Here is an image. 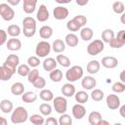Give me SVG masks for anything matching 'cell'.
<instances>
[{"label": "cell", "mask_w": 125, "mask_h": 125, "mask_svg": "<svg viewBox=\"0 0 125 125\" xmlns=\"http://www.w3.org/2000/svg\"><path fill=\"white\" fill-rule=\"evenodd\" d=\"M28 119V112L23 106H18L13 109L11 114V121L14 124L23 123Z\"/></svg>", "instance_id": "cell-1"}, {"label": "cell", "mask_w": 125, "mask_h": 125, "mask_svg": "<svg viewBox=\"0 0 125 125\" xmlns=\"http://www.w3.org/2000/svg\"><path fill=\"white\" fill-rule=\"evenodd\" d=\"M84 70L80 65H73L65 72V78L68 82H75L83 77Z\"/></svg>", "instance_id": "cell-2"}, {"label": "cell", "mask_w": 125, "mask_h": 125, "mask_svg": "<svg viewBox=\"0 0 125 125\" xmlns=\"http://www.w3.org/2000/svg\"><path fill=\"white\" fill-rule=\"evenodd\" d=\"M104 49V43L100 39H96L87 46V53L90 56H97L100 53H102Z\"/></svg>", "instance_id": "cell-3"}, {"label": "cell", "mask_w": 125, "mask_h": 125, "mask_svg": "<svg viewBox=\"0 0 125 125\" xmlns=\"http://www.w3.org/2000/svg\"><path fill=\"white\" fill-rule=\"evenodd\" d=\"M51 44L45 40L40 41L37 43L36 48H35V54L38 58H45L47 55L50 54L51 52Z\"/></svg>", "instance_id": "cell-4"}, {"label": "cell", "mask_w": 125, "mask_h": 125, "mask_svg": "<svg viewBox=\"0 0 125 125\" xmlns=\"http://www.w3.org/2000/svg\"><path fill=\"white\" fill-rule=\"evenodd\" d=\"M0 16L6 21H10L15 18V11L14 9L7 3L0 4Z\"/></svg>", "instance_id": "cell-5"}, {"label": "cell", "mask_w": 125, "mask_h": 125, "mask_svg": "<svg viewBox=\"0 0 125 125\" xmlns=\"http://www.w3.org/2000/svg\"><path fill=\"white\" fill-rule=\"evenodd\" d=\"M53 106L58 113H64L67 108V101L63 97H56L53 99Z\"/></svg>", "instance_id": "cell-6"}, {"label": "cell", "mask_w": 125, "mask_h": 125, "mask_svg": "<svg viewBox=\"0 0 125 125\" xmlns=\"http://www.w3.org/2000/svg\"><path fill=\"white\" fill-rule=\"evenodd\" d=\"M3 64L6 65V66H8L9 68H11L12 70H14V71L16 72L17 67H18V65L20 64V58H19L17 55L11 54V55H9V56L6 58V60H5V62H4Z\"/></svg>", "instance_id": "cell-7"}, {"label": "cell", "mask_w": 125, "mask_h": 125, "mask_svg": "<svg viewBox=\"0 0 125 125\" xmlns=\"http://www.w3.org/2000/svg\"><path fill=\"white\" fill-rule=\"evenodd\" d=\"M105 102H106V105L109 109H117L120 106V99L115 94H109L106 97Z\"/></svg>", "instance_id": "cell-8"}, {"label": "cell", "mask_w": 125, "mask_h": 125, "mask_svg": "<svg viewBox=\"0 0 125 125\" xmlns=\"http://www.w3.org/2000/svg\"><path fill=\"white\" fill-rule=\"evenodd\" d=\"M68 10L67 8L63 7V6H58L54 9L53 11V15H54V18L58 21H62V20H65L67 17H68Z\"/></svg>", "instance_id": "cell-9"}, {"label": "cell", "mask_w": 125, "mask_h": 125, "mask_svg": "<svg viewBox=\"0 0 125 125\" xmlns=\"http://www.w3.org/2000/svg\"><path fill=\"white\" fill-rule=\"evenodd\" d=\"M102 65L105 68H114L118 65V60L112 56H106L102 59Z\"/></svg>", "instance_id": "cell-10"}, {"label": "cell", "mask_w": 125, "mask_h": 125, "mask_svg": "<svg viewBox=\"0 0 125 125\" xmlns=\"http://www.w3.org/2000/svg\"><path fill=\"white\" fill-rule=\"evenodd\" d=\"M86 114V108L82 104H76L72 106V115L76 119H82Z\"/></svg>", "instance_id": "cell-11"}, {"label": "cell", "mask_w": 125, "mask_h": 125, "mask_svg": "<svg viewBox=\"0 0 125 125\" xmlns=\"http://www.w3.org/2000/svg\"><path fill=\"white\" fill-rule=\"evenodd\" d=\"M49 17H50V14H49V11H48L47 7L44 4L40 5L39 6V9H38V12H37V15H36V19L39 21L44 22V21H48Z\"/></svg>", "instance_id": "cell-12"}, {"label": "cell", "mask_w": 125, "mask_h": 125, "mask_svg": "<svg viewBox=\"0 0 125 125\" xmlns=\"http://www.w3.org/2000/svg\"><path fill=\"white\" fill-rule=\"evenodd\" d=\"M97 85V81L92 76H84L81 81V86L85 90H93Z\"/></svg>", "instance_id": "cell-13"}, {"label": "cell", "mask_w": 125, "mask_h": 125, "mask_svg": "<svg viewBox=\"0 0 125 125\" xmlns=\"http://www.w3.org/2000/svg\"><path fill=\"white\" fill-rule=\"evenodd\" d=\"M6 46H7V49L10 51H13V52L19 51L21 48V41L16 37H12L7 41Z\"/></svg>", "instance_id": "cell-14"}, {"label": "cell", "mask_w": 125, "mask_h": 125, "mask_svg": "<svg viewBox=\"0 0 125 125\" xmlns=\"http://www.w3.org/2000/svg\"><path fill=\"white\" fill-rule=\"evenodd\" d=\"M62 94L64 96V97H67V98H70L72 96H74L76 90H75V86L73 84H71V82H68V83H65L62 85Z\"/></svg>", "instance_id": "cell-15"}, {"label": "cell", "mask_w": 125, "mask_h": 125, "mask_svg": "<svg viewBox=\"0 0 125 125\" xmlns=\"http://www.w3.org/2000/svg\"><path fill=\"white\" fill-rule=\"evenodd\" d=\"M38 0H23L22 9L25 14H32L36 9V4Z\"/></svg>", "instance_id": "cell-16"}, {"label": "cell", "mask_w": 125, "mask_h": 125, "mask_svg": "<svg viewBox=\"0 0 125 125\" xmlns=\"http://www.w3.org/2000/svg\"><path fill=\"white\" fill-rule=\"evenodd\" d=\"M101 68V63L97 61V60H93V61H90L86 66V69H87V72L90 73V74H96L99 72Z\"/></svg>", "instance_id": "cell-17"}, {"label": "cell", "mask_w": 125, "mask_h": 125, "mask_svg": "<svg viewBox=\"0 0 125 125\" xmlns=\"http://www.w3.org/2000/svg\"><path fill=\"white\" fill-rule=\"evenodd\" d=\"M0 109L4 113H10L14 109V104L10 100L4 99L0 102Z\"/></svg>", "instance_id": "cell-18"}, {"label": "cell", "mask_w": 125, "mask_h": 125, "mask_svg": "<svg viewBox=\"0 0 125 125\" xmlns=\"http://www.w3.org/2000/svg\"><path fill=\"white\" fill-rule=\"evenodd\" d=\"M51 47H52V49H53V51L55 53L60 54V53H62L65 50V43L62 39H56L53 42V44H52Z\"/></svg>", "instance_id": "cell-19"}, {"label": "cell", "mask_w": 125, "mask_h": 125, "mask_svg": "<svg viewBox=\"0 0 125 125\" xmlns=\"http://www.w3.org/2000/svg\"><path fill=\"white\" fill-rule=\"evenodd\" d=\"M57 64L58 62L54 58H47L43 62V68L46 71H51L57 67Z\"/></svg>", "instance_id": "cell-20"}, {"label": "cell", "mask_w": 125, "mask_h": 125, "mask_svg": "<svg viewBox=\"0 0 125 125\" xmlns=\"http://www.w3.org/2000/svg\"><path fill=\"white\" fill-rule=\"evenodd\" d=\"M103 119V116L101 114V112L99 111H91L89 116H88V121L91 125H98V123L100 122V120Z\"/></svg>", "instance_id": "cell-21"}, {"label": "cell", "mask_w": 125, "mask_h": 125, "mask_svg": "<svg viewBox=\"0 0 125 125\" xmlns=\"http://www.w3.org/2000/svg\"><path fill=\"white\" fill-rule=\"evenodd\" d=\"M65 44L69 47H76L78 45V36L74 33H68L65 35Z\"/></svg>", "instance_id": "cell-22"}, {"label": "cell", "mask_w": 125, "mask_h": 125, "mask_svg": "<svg viewBox=\"0 0 125 125\" xmlns=\"http://www.w3.org/2000/svg\"><path fill=\"white\" fill-rule=\"evenodd\" d=\"M39 35L42 39H49L53 35V28L50 25H43L39 29Z\"/></svg>", "instance_id": "cell-23"}, {"label": "cell", "mask_w": 125, "mask_h": 125, "mask_svg": "<svg viewBox=\"0 0 125 125\" xmlns=\"http://www.w3.org/2000/svg\"><path fill=\"white\" fill-rule=\"evenodd\" d=\"M11 92L15 96H21L24 93V86L21 82H16L11 86Z\"/></svg>", "instance_id": "cell-24"}, {"label": "cell", "mask_w": 125, "mask_h": 125, "mask_svg": "<svg viewBox=\"0 0 125 125\" xmlns=\"http://www.w3.org/2000/svg\"><path fill=\"white\" fill-rule=\"evenodd\" d=\"M21 100L22 102L26 103V104H30V103H34L37 100V95L32 92V91H28V92H24L21 95Z\"/></svg>", "instance_id": "cell-25"}, {"label": "cell", "mask_w": 125, "mask_h": 125, "mask_svg": "<svg viewBox=\"0 0 125 125\" xmlns=\"http://www.w3.org/2000/svg\"><path fill=\"white\" fill-rule=\"evenodd\" d=\"M74 97H75V101L78 103V104H85L88 102L89 100V95L86 93V91H78V92H75L74 94Z\"/></svg>", "instance_id": "cell-26"}, {"label": "cell", "mask_w": 125, "mask_h": 125, "mask_svg": "<svg viewBox=\"0 0 125 125\" xmlns=\"http://www.w3.org/2000/svg\"><path fill=\"white\" fill-rule=\"evenodd\" d=\"M93 34H94V32H93L92 28H90V27H83L80 30V37L84 41L91 40L93 38Z\"/></svg>", "instance_id": "cell-27"}, {"label": "cell", "mask_w": 125, "mask_h": 125, "mask_svg": "<svg viewBox=\"0 0 125 125\" xmlns=\"http://www.w3.org/2000/svg\"><path fill=\"white\" fill-rule=\"evenodd\" d=\"M39 97L44 102H51L54 99V94L49 89H42L41 92L39 93Z\"/></svg>", "instance_id": "cell-28"}, {"label": "cell", "mask_w": 125, "mask_h": 125, "mask_svg": "<svg viewBox=\"0 0 125 125\" xmlns=\"http://www.w3.org/2000/svg\"><path fill=\"white\" fill-rule=\"evenodd\" d=\"M49 77H50V79L53 82H60L62 79V72L61 69L55 68V69H53V70L50 71Z\"/></svg>", "instance_id": "cell-29"}, {"label": "cell", "mask_w": 125, "mask_h": 125, "mask_svg": "<svg viewBox=\"0 0 125 125\" xmlns=\"http://www.w3.org/2000/svg\"><path fill=\"white\" fill-rule=\"evenodd\" d=\"M21 27L19 25H17V24H11V25L8 26L7 34H9L12 37H18L21 34Z\"/></svg>", "instance_id": "cell-30"}, {"label": "cell", "mask_w": 125, "mask_h": 125, "mask_svg": "<svg viewBox=\"0 0 125 125\" xmlns=\"http://www.w3.org/2000/svg\"><path fill=\"white\" fill-rule=\"evenodd\" d=\"M114 37V32L110 28H106L102 32V41L104 43H108Z\"/></svg>", "instance_id": "cell-31"}, {"label": "cell", "mask_w": 125, "mask_h": 125, "mask_svg": "<svg viewBox=\"0 0 125 125\" xmlns=\"http://www.w3.org/2000/svg\"><path fill=\"white\" fill-rule=\"evenodd\" d=\"M56 61L62 67H69L70 66V60L64 55H58L56 58Z\"/></svg>", "instance_id": "cell-32"}, {"label": "cell", "mask_w": 125, "mask_h": 125, "mask_svg": "<svg viewBox=\"0 0 125 125\" xmlns=\"http://www.w3.org/2000/svg\"><path fill=\"white\" fill-rule=\"evenodd\" d=\"M28 119H29V121H30L32 124H34V125H42V124H44V122H45L44 117H43L42 115H40V114H37V113L32 114L31 116L28 117Z\"/></svg>", "instance_id": "cell-33"}, {"label": "cell", "mask_w": 125, "mask_h": 125, "mask_svg": "<svg viewBox=\"0 0 125 125\" xmlns=\"http://www.w3.org/2000/svg\"><path fill=\"white\" fill-rule=\"evenodd\" d=\"M22 27L36 28V21L32 17H25L22 21Z\"/></svg>", "instance_id": "cell-34"}, {"label": "cell", "mask_w": 125, "mask_h": 125, "mask_svg": "<svg viewBox=\"0 0 125 125\" xmlns=\"http://www.w3.org/2000/svg\"><path fill=\"white\" fill-rule=\"evenodd\" d=\"M112 10H113V12L115 14L121 15L125 11V6H124L123 2H121V1H115L112 4Z\"/></svg>", "instance_id": "cell-35"}, {"label": "cell", "mask_w": 125, "mask_h": 125, "mask_svg": "<svg viewBox=\"0 0 125 125\" xmlns=\"http://www.w3.org/2000/svg\"><path fill=\"white\" fill-rule=\"evenodd\" d=\"M104 92L101 89H94L92 91V93H91V98L95 102L102 101L104 99Z\"/></svg>", "instance_id": "cell-36"}, {"label": "cell", "mask_w": 125, "mask_h": 125, "mask_svg": "<svg viewBox=\"0 0 125 125\" xmlns=\"http://www.w3.org/2000/svg\"><path fill=\"white\" fill-rule=\"evenodd\" d=\"M39 110H40V112H41L42 115L48 116V115H50L52 113V106L48 103H44V104H40Z\"/></svg>", "instance_id": "cell-37"}, {"label": "cell", "mask_w": 125, "mask_h": 125, "mask_svg": "<svg viewBox=\"0 0 125 125\" xmlns=\"http://www.w3.org/2000/svg\"><path fill=\"white\" fill-rule=\"evenodd\" d=\"M58 121H59L60 125H71V123H72V119H71L70 115L66 114L65 112L62 113V115L60 116Z\"/></svg>", "instance_id": "cell-38"}, {"label": "cell", "mask_w": 125, "mask_h": 125, "mask_svg": "<svg viewBox=\"0 0 125 125\" xmlns=\"http://www.w3.org/2000/svg\"><path fill=\"white\" fill-rule=\"evenodd\" d=\"M17 71H18L19 75L24 77V76H27V74L29 73L30 67H29L28 64H19L18 68H17Z\"/></svg>", "instance_id": "cell-39"}, {"label": "cell", "mask_w": 125, "mask_h": 125, "mask_svg": "<svg viewBox=\"0 0 125 125\" xmlns=\"http://www.w3.org/2000/svg\"><path fill=\"white\" fill-rule=\"evenodd\" d=\"M111 89H112V91L114 92V93H117V94H120V93H123L124 91H125V83H123V82H115L113 85H112V87H111Z\"/></svg>", "instance_id": "cell-40"}, {"label": "cell", "mask_w": 125, "mask_h": 125, "mask_svg": "<svg viewBox=\"0 0 125 125\" xmlns=\"http://www.w3.org/2000/svg\"><path fill=\"white\" fill-rule=\"evenodd\" d=\"M72 20L79 25L80 28L83 27V26L87 23V18H86L85 16H83V15H77V16H75Z\"/></svg>", "instance_id": "cell-41"}, {"label": "cell", "mask_w": 125, "mask_h": 125, "mask_svg": "<svg viewBox=\"0 0 125 125\" xmlns=\"http://www.w3.org/2000/svg\"><path fill=\"white\" fill-rule=\"evenodd\" d=\"M108 44H109V46L111 47V48H114V49H119V48H121V47H123L124 46V42H122V41H120L118 38H116L115 36L108 42Z\"/></svg>", "instance_id": "cell-42"}, {"label": "cell", "mask_w": 125, "mask_h": 125, "mask_svg": "<svg viewBox=\"0 0 125 125\" xmlns=\"http://www.w3.org/2000/svg\"><path fill=\"white\" fill-rule=\"evenodd\" d=\"M38 76H39V70L36 69V68H34V69L30 70L29 73L27 74V80H28L29 83L32 84V83L38 78Z\"/></svg>", "instance_id": "cell-43"}, {"label": "cell", "mask_w": 125, "mask_h": 125, "mask_svg": "<svg viewBox=\"0 0 125 125\" xmlns=\"http://www.w3.org/2000/svg\"><path fill=\"white\" fill-rule=\"evenodd\" d=\"M40 63V60L37 56H31L27 59V64L29 67H37Z\"/></svg>", "instance_id": "cell-44"}, {"label": "cell", "mask_w": 125, "mask_h": 125, "mask_svg": "<svg viewBox=\"0 0 125 125\" xmlns=\"http://www.w3.org/2000/svg\"><path fill=\"white\" fill-rule=\"evenodd\" d=\"M33 86L36 88V89H43L45 86H46V80L44 77L42 76H38V78L32 83Z\"/></svg>", "instance_id": "cell-45"}, {"label": "cell", "mask_w": 125, "mask_h": 125, "mask_svg": "<svg viewBox=\"0 0 125 125\" xmlns=\"http://www.w3.org/2000/svg\"><path fill=\"white\" fill-rule=\"evenodd\" d=\"M66 28L69 30V31H72V32H75V31H78L80 29L79 25L73 21V20H70L66 22Z\"/></svg>", "instance_id": "cell-46"}, {"label": "cell", "mask_w": 125, "mask_h": 125, "mask_svg": "<svg viewBox=\"0 0 125 125\" xmlns=\"http://www.w3.org/2000/svg\"><path fill=\"white\" fill-rule=\"evenodd\" d=\"M22 33L25 37H32L34 36L35 32H36V28H27V27H22Z\"/></svg>", "instance_id": "cell-47"}, {"label": "cell", "mask_w": 125, "mask_h": 125, "mask_svg": "<svg viewBox=\"0 0 125 125\" xmlns=\"http://www.w3.org/2000/svg\"><path fill=\"white\" fill-rule=\"evenodd\" d=\"M7 31H5L4 29H0V46L7 42Z\"/></svg>", "instance_id": "cell-48"}, {"label": "cell", "mask_w": 125, "mask_h": 125, "mask_svg": "<svg viewBox=\"0 0 125 125\" xmlns=\"http://www.w3.org/2000/svg\"><path fill=\"white\" fill-rule=\"evenodd\" d=\"M46 125H58L59 124V121L55 118V117H48L45 122H44Z\"/></svg>", "instance_id": "cell-49"}, {"label": "cell", "mask_w": 125, "mask_h": 125, "mask_svg": "<svg viewBox=\"0 0 125 125\" xmlns=\"http://www.w3.org/2000/svg\"><path fill=\"white\" fill-rule=\"evenodd\" d=\"M115 37L118 38L120 41H122V42L125 43V30H124V29H121V30L117 33V35H116Z\"/></svg>", "instance_id": "cell-50"}, {"label": "cell", "mask_w": 125, "mask_h": 125, "mask_svg": "<svg viewBox=\"0 0 125 125\" xmlns=\"http://www.w3.org/2000/svg\"><path fill=\"white\" fill-rule=\"evenodd\" d=\"M7 2L10 6H17L21 2V0H7Z\"/></svg>", "instance_id": "cell-51"}, {"label": "cell", "mask_w": 125, "mask_h": 125, "mask_svg": "<svg viewBox=\"0 0 125 125\" xmlns=\"http://www.w3.org/2000/svg\"><path fill=\"white\" fill-rule=\"evenodd\" d=\"M75 1H76V4L78 6H85L89 2V0H75Z\"/></svg>", "instance_id": "cell-52"}, {"label": "cell", "mask_w": 125, "mask_h": 125, "mask_svg": "<svg viewBox=\"0 0 125 125\" xmlns=\"http://www.w3.org/2000/svg\"><path fill=\"white\" fill-rule=\"evenodd\" d=\"M119 107H120V109H119L120 115H121L122 117H125V104H123V105H121V106H119Z\"/></svg>", "instance_id": "cell-53"}, {"label": "cell", "mask_w": 125, "mask_h": 125, "mask_svg": "<svg viewBox=\"0 0 125 125\" xmlns=\"http://www.w3.org/2000/svg\"><path fill=\"white\" fill-rule=\"evenodd\" d=\"M57 3H59V4H68V3H70L72 0H55Z\"/></svg>", "instance_id": "cell-54"}, {"label": "cell", "mask_w": 125, "mask_h": 125, "mask_svg": "<svg viewBox=\"0 0 125 125\" xmlns=\"http://www.w3.org/2000/svg\"><path fill=\"white\" fill-rule=\"evenodd\" d=\"M6 124H7V119L0 115V125H6Z\"/></svg>", "instance_id": "cell-55"}, {"label": "cell", "mask_w": 125, "mask_h": 125, "mask_svg": "<svg viewBox=\"0 0 125 125\" xmlns=\"http://www.w3.org/2000/svg\"><path fill=\"white\" fill-rule=\"evenodd\" d=\"M120 81H121V82H123V83H125V77H124V70H122V71L120 72Z\"/></svg>", "instance_id": "cell-56"}, {"label": "cell", "mask_w": 125, "mask_h": 125, "mask_svg": "<svg viewBox=\"0 0 125 125\" xmlns=\"http://www.w3.org/2000/svg\"><path fill=\"white\" fill-rule=\"evenodd\" d=\"M98 125H109V123H108L107 121H105V120L102 119V120H100V122L98 123Z\"/></svg>", "instance_id": "cell-57"}, {"label": "cell", "mask_w": 125, "mask_h": 125, "mask_svg": "<svg viewBox=\"0 0 125 125\" xmlns=\"http://www.w3.org/2000/svg\"><path fill=\"white\" fill-rule=\"evenodd\" d=\"M121 22H122L123 24H125V14H124V13L121 14Z\"/></svg>", "instance_id": "cell-58"}, {"label": "cell", "mask_w": 125, "mask_h": 125, "mask_svg": "<svg viewBox=\"0 0 125 125\" xmlns=\"http://www.w3.org/2000/svg\"><path fill=\"white\" fill-rule=\"evenodd\" d=\"M0 80L3 81V71H2V65L0 66Z\"/></svg>", "instance_id": "cell-59"}]
</instances>
